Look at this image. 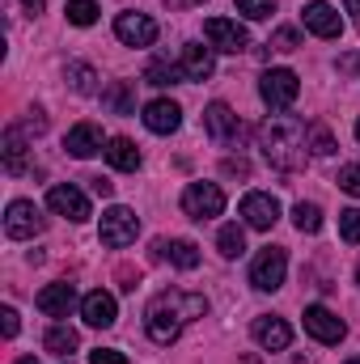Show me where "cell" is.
Instances as JSON below:
<instances>
[{"instance_id": "83f0119b", "label": "cell", "mask_w": 360, "mask_h": 364, "mask_svg": "<svg viewBox=\"0 0 360 364\" xmlns=\"http://www.w3.org/2000/svg\"><path fill=\"white\" fill-rule=\"evenodd\" d=\"M144 81L157 85V90H166V85H179V81H186V77H182L179 64H170V60H153V64L144 68Z\"/></svg>"}, {"instance_id": "8fae6325", "label": "cell", "mask_w": 360, "mask_h": 364, "mask_svg": "<svg viewBox=\"0 0 360 364\" xmlns=\"http://www.w3.org/2000/svg\"><path fill=\"white\" fill-rule=\"evenodd\" d=\"M115 34L127 47H153L157 43V21L149 13H119L115 17Z\"/></svg>"}, {"instance_id": "8992f818", "label": "cell", "mask_w": 360, "mask_h": 364, "mask_svg": "<svg viewBox=\"0 0 360 364\" xmlns=\"http://www.w3.org/2000/svg\"><path fill=\"white\" fill-rule=\"evenodd\" d=\"M297 93H301V81H297L292 68H268L259 77V97L268 102L271 110H288L297 102Z\"/></svg>"}, {"instance_id": "7402d4cb", "label": "cell", "mask_w": 360, "mask_h": 364, "mask_svg": "<svg viewBox=\"0 0 360 364\" xmlns=\"http://www.w3.org/2000/svg\"><path fill=\"white\" fill-rule=\"evenodd\" d=\"M106 161H110L119 174H132V170H140V149H136L127 136H115V140L106 144Z\"/></svg>"}, {"instance_id": "e0dca14e", "label": "cell", "mask_w": 360, "mask_h": 364, "mask_svg": "<svg viewBox=\"0 0 360 364\" xmlns=\"http://www.w3.org/2000/svg\"><path fill=\"white\" fill-rule=\"evenodd\" d=\"M179 68H182V77H186V81H203V77H212L216 55H212V47H203V43H182Z\"/></svg>"}, {"instance_id": "bcb514c9", "label": "cell", "mask_w": 360, "mask_h": 364, "mask_svg": "<svg viewBox=\"0 0 360 364\" xmlns=\"http://www.w3.org/2000/svg\"><path fill=\"white\" fill-rule=\"evenodd\" d=\"M348 364H360V356H356V360H348Z\"/></svg>"}, {"instance_id": "7c38bea8", "label": "cell", "mask_w": 360, "mask_h": 364, "mask_svg": "<svg viewBox=\"0 0 360 364\" xmlns=\"http://www.w3.org/2000/svg\"><path fill=\"white\" fill-rule=\"evenodd\" d=\"M203 132H208L216 144H233V140L242 136V119H238L225 102H212V106L203 110Z\"/></svg>"}, {"instance_id": "1f68e13d", "label": "cell", "mask_w": 360, "mask_h": 364, "mask_svg": "<svg viewBox=\"0 0 360 364\" xmlns=\"http://www.w3.org/2000/svg\"><path fill=\"white\" fill-rule=\"evenodd\" d=\"M339 237H344L348 246H360V208L339 212Z\"/></svg>"}, {"instance_id": "ab89813d", "label": "cell", "mask_w": 360, "mask_h": 364, "mask_svg": "<svg viewBox=\"0 0 360 364\" xmlns=\"http://www.w3.org/2000/svg\"><path fill=\"white\" fill-rule=\"evenodd\" d=\"M110 191H115V182H106V178H93V195H102V199H106Z\"/></svg>"}, {"instance_id": "ba28073f", "label": "cell", "mask_w": 360, "mask_h": 364, "mask_svg": "<svg viewBox=\"0 0 360 364\" xmlns=\"http://www.w3.org/2000/svg\"><path fill=\"white\" fill-rule=\"evenodd\" d=\"M284 275H288V255H284V246L259 250V259L250 263V284H255L259 292H275V288L284 284Z\"/></svg>"}, {"instance_id": "6da1fadb", "label": "cell", "mask_w": 360, "mask_h": 364, "mask_svg": "<svg viewBox=\"0 0 360 364\" xmlns=\"http://www.w3.org/2000/svg\"><path fill=\"white\" fill-rule=\"evenodd\" d=\"M203 314H208V296H203V292L170 288V292H157V296L149 301V309H144V331H149L153 343L170 348L182 331H186L195 318H203Z\"/></svg>"}, {"instance_id": "f6af8a7d", "label": "cell", "mask_w": 360, "mask_h": 364, "mask_svg": "<svg viewBox=\"0 0 360 364\" xmlns=\"http://www.w3.org/2000/svg\"><path fill=\"white\" fill-rule=\"evenodd\" d=\"M356 140H360V119H356Z\"/></svg>"}, {"instance_id": "5bb4252c", "label": "cell", "mask_w": 360, "mask_h": 364, "mask_svg": "<svg viewBox=\"0 0 360 364\" xmlns=\"http://www.w3.org/2000/svg\"><path fill=\"white\" fill-rule=\"evenodd\" d=\"M238 212H242V220H246L250 229H271V225L280 220V199H275V195H263V191H250Z\"/></svg>"}, {"instance_id": "e575fe53", "label": "cell", "mask_w": 360, "mask_h": 364, "mask_svg": "<svg viewBox=\"0 0 360 364\" xmlns=\"http://www.w3.org/2000/svg\"><path fill=\"white\" fill-rule=\"evenodd\" d=\"M17 127H21L26 136H43V132H47V114H43V110L34 106V110H30V114H26V119H21Z\"/></svg>"}, {"instance_id": "d590c367", "label": "cell", "mask_w": 360, "mask_h": 364, "mask_svg": "<svg viewBox=\"0 0 360 364\" xmlns=\"http://www.w3.org/2000/svg\"><path fill=\"white\" fill-rule=\"evenodd\" d=\"M339 191H348V195H356V199H360V161L339 170Z\"/></svg>"}, {"instance_id": "60d3db41", "label": "cell", "mask_w": 360, "mask_h": 364, "mask_svg": "<svg viewBox=\"0 0 360 364\" xmlns=\"http://www.w3.org/2000/svg\"><path fill=\"white\" fill-rule=\"evenodd\" d=\"M348 4V13H352V21H356V30H360V0H344Z\"/></svg>"}, {"instance_id": "4fadbf2b", "label": "cell", "mask_w": 360, "mask_h": 364, "mask_svg": "<svg viewBox=\"0 0 360 364\" xmlns=\"http://www.w3.org/2000/svg\"><path fill=\"white\" fill-rule=\"evenodd\" d=\"M106 136H102V127L97 123H77V127H68V136H64V149L77 157V161H90L93 153H106Z\"/></svg>"}, {"instance_id": "4316f807", "label": "cell", "mask_w": 360, "mask_h": 364, "mask_svg": "<svg viewBox=\"0 0 360 364\" xmlns=\"http://www.w3.org/2000/svg\"><path fill=\"white\" fill-rule=\"evenodd\" d=\"M216 250H221V259H242V255H246V233H242V225H225V229L216 233Z\"/></svg>"}, {"instance_id": "f1b7e54d", "label": "cell", "mask_w": 360, "mask_h": 364, "mask_svg": "<svg viewBox=\"0 0 360 364\" xmlns=\"http://www.w3.org/2000/svg\"><path fill=\"white\" fill-rule=\"evenodd\" d=\"M292 225H297L301 233H318V229H322V208H318V203H297V208H292Z\"/></svg>"}, {"instance_id": "484cf974", "label": "cell", "mask_w": 360, "mask_h": 364, "mask_svg": "<svg viewBox=\"0 0 360 364\" xmlns=\"http://www.w3.org/2000/svg\"><path fill=\"white\" fill-rule=\"evenodd\" d=\"M64 81L73 85V93H97V73L81 60H68L64 64Z\"/></svg>"}, {"instance_id": "7bdbcfd3", "label": "cell", "mask_w": 360, "mask_h": 364, "mask_svg": "<svg viewBox=\"0 0 360 364\" xmlns=\"http://www.w3.org/2000/svg\"><path fill=\"white\" fill-rule=\"evenodd\" d=\"M21 4H26V9H34V13L43 9V0H21Z\"/></svg>"}, {"instance_id": "ac0fdd59", "label": "cell", "mask_w": 360, "mask_h": 364, "mask_svg": "<svg viewBox=\"0 0 360 364\" xmlns=\"http://www.w3.org/2000/svg\"><path fill=\"white\" fill-rule=\"evenodd\" d=\"M305 30L318 34V38H339L344 34V17L327 0H314V4H305Z\"/></svg>"}, {"instance_id": "603a6c76", "label": "cell", "mask_w": 360, "mask_h": 364, "mask_svg": "<svg viewBox=\"0 0 360 364\" xmlns=\"http://www.w3.org/2000/svg\"><path fill=\"white\" fill-rule=\"evenodd\" d=\"M157 250H162V259H170V263L182 267V272H195V267H199V246H195V242H186V237L162 242Z\"/></svg>"}, {"instance_id": "f546056e", "label": "cell", "mask_w": 360, "mask_h": 364, "mask_svg": "<svg viewBox=\"0 0 360 364\" xmlns=\"http://www.w3.org/2000/svg\"><path fill=\"white\" fill-rule=\"evenodd\" d=\"M64 13H68V21H73V26H81V30H85V26L97 21V0H68V9H64Z\"/></svg>"}, {"instance_id": "3957f363", "label": "cell", "mask_w": 360, "mask_h": 364, "mask_svg": "<svg viewBox=\"0 0 360 364\" xmlns=\"http://www.w3.org/2000/svg\"><path fill=\"white\" fill-rule=\"evenodd\" d=\"M136 233H140V216H136L132 208L115 203V208H106V212H102V225H97L102 246L123 250V246H132V242H136Z\"/></svg>"}, {"instance_id": "277c9868", "label": "cell", "mask_w": 360, "mask_h": 364, "mask_svg": "<svg viewBox=\"0 0 360 364\" xmlns=\"http://www.w3.org/2000/svg\"><path fill=\"white\" fill-rule=\"evenodd\" d=\"M203 34H208V47L212 51H225V55H238L250 47V30L233 17H208L203 21Z\"/></svg>"}, {"instance_id": "b9f144b4", "label": "cell", "mask_w": 360, "mask_h": 364, "mask_svg": "<svg viewBox=\"0 0 360 364\" xmlns=\"http://www.w3.org/2000/svg\"><path fill=\"white\" fill-rule=\"evenodd\" d=\"M170 9H191V4H203V0H166Z\"/></svg>"}, {"instance_id": "52a82bcc", "label": "cell", "mask_w": 360, "mask_h": 364, "mask_svg": "<svg viewBox=\"0 0 360 364\" xmlns=\"http://www.w3.org/2000/svg\"><path fill=\"white\" fill-rule=\"evenodd\" d=\"M43 212L30 203V199H13L9 208H4V233L13 237V242H30V237H38L43 233Z\"/></svg>"}, {"instance_id": "9a60e30c", "label": "cell", "mask_w": 360, "mask_h": 364, "mask_svg": "<svg viewBox=\"0 0 360 364\" xmlns=\"http://www.w3.org/2000/svg\"><path fill=\"white\" fill-rule=\"evenodd\" d=\"M250 335H255V343H259L263 352H284V348L292 343V326H288L284 318H275V314H263V318H255Z\"/></svg>"}, {"instance_id": "9c48e42d", "label": "cell", "mask_w": 360, "mask_h": 364, "mask_svg": "<svg viewBox=\"0 0 360 364\" xmlns=\"http://www.w3.org/2000/svg\"><path fill=\"white\" fill-rule=\"evenodd\" d=\"M305 335H314L318 343L335 348V343H344V335H348V322H344L339 314H331L327 305H305Z\"/></svg>"}, {"instance_id": "30bf717a", "label": "cell", "mask_w": 360, "mask_h": 364, "mask_svg": "<svg viewBox=\"0 0 360 364\" xmlns=\"http://www.w3.org/2000/svg\"><path fill=\"white\" fill-rule=\"evenodd\" d=\"M47 208L55 212V216H64V220H73V225H81V220H90V199H85V191H77L73 182L64 186H51L47 191Z\"/></svg>"}, {"instance_id": "74e56055", "label": "cell", "mask_w": 360, "mask_h": 364, "mask_svg": "<svg viewBox=\"0 0 360 364\" xmlns=\"http://www.w3.org/2000/svg\"><path fill=\"white\" fill-rule=\"evenodd\" d=\"M90 364H132V360L115 348H97V352H90Z\"/></svg>"}, {"instance_id": "8d00e7d4", "label": "cell", "mask_w": 360, "mask_h": 364, "mask_svg": "<svg viewBox=\"0 0 360 364\" xmlns=\"http://www.w3.org/2000/svg\"><path fill=\"white\" fill-rule=\"evenodd\" d=\"M0 331H4V339H13V335L21 331V322H17V309H13V305H4V309H0Z\"/></svg>"}, {"instance_id": "d4e9b609", "label": "cell", "mask_w": 360, "mask_h": 364, "mask_svg": "<svg viewBox=\"0 0 360 364\" xmlns=\"http://www.w3.org/2000/svg\"><path fill=\"white\" fill-rule=\"evenodd\" d=\"M43 348H47L51 356H73V352L81 348V335H77L73 326H51L47 339H43Z\"/></svg>"}, {"instance_id": "ffe728a7", "label": "cell", "mask_w": 360, "mask_h": 364, "mask_svg": "<svg viewBox=\"0 0 360 364\" xmlns=\"http://www.w3.org/2000/svg\"><path fill=\"white\" fill-rule=\"evenodd\" d=\"M34 305H38L47 318H68V309L77 305V288H73V284H47V288L34 296Z\"/></svg>"}, {"instance_id": "4dcf8cb0", "label": "cell", "mask_w": 360, "mask_h": 364, "mask_svg": "<svg viewBox=\"0 0 360 364\" xmlns=\"http://www.w3.org/2000/svg\"><path fill=\"white\" fill-rule=\"evenodd\" d=\"M309 153H314V157H331V153H335V136H331L322 123L309 127Z\"/></svg>"}, {"instance_id": "7dc6e473", "label": "cell", "mask_w": 360, "mask_h": 364, "mask_svg": "<svg viewBox=\"0 0 360 364\" xmlns=\"http://www.w3.org/2000/svg\"><path fill=\"white\" fill-rule=\"evenodd\" d=\"M356 284H360V267H356Z\"/></svg>"}, {"instance_id": "2e32d148", "label": "cell", "mask_w": 360, "mask_h": 364, "mask_svg": "<svg viewBox=\"0 0 360 364\" xmlns=\"http://www.w3.org/2000/svg\"><path fill=\"white\" fill-rule=\"evenodd\" d=\"M144 127H149L153 136H170V132H179L182 127V106L179 102H170V97H153V102L144 106Z\"/></svg>"}, {"instance_id": "cb8c5ba5", "label": "cell", "mask_w": 360, "mask_h": 364, "mask_svg": "<svg viewBox=\"0 0 360 364\" xmlns=\"http://www.w3.org/2000/svg\"><path fill=\"white\" fill-rule=\"evenodd\" d=\"M102 106L115 110V114H132V110H136V90H132L127 81H110V85L102 90Z\"/></svg>"}, {"instance_id": "7a4b0ae2", "label": "cell", "mask_w": 360, "mask_h": 364, "mask_svg": "<svg viewBox=\"0 0 360 364\" xmlns=\"http://www.w3.org/2000/svg\"><path fill=\"white\" fill-rule=\"evenodd\" d=\"M255 136H259V153H263V161H268L271 170L292 174L309 157V132L292 114H271V119H263Z\"/></svg>"}, {"instance_id": "44dd1931", "label": "cell", "mask_w": 360, "mask_h": 364, "mask_svg": "<svg viewBox=\"0 0 360 364\" xmlns=\"http://www.w3.org/2000/svg\"><path fill=\"white\" fill-rule=\"evenodd\" d=\"M0 157H4V170H9V174H26V132H21V127H9V132H4Z\"/></svg>"}, {"instance_id": "836d02e7", "label": "cell", "mask_w": 360, "mask_h": 364, "mask_svg": "<svg viewBox=\"0 0 360 364\" xmlns=\"http://www.w3.org/2000/svg\"><path fill=\"white\" fill-rule=\"evenodd\" d=\"M268 47H271V51H297V47H301V34H297L292 26H284V30H275V34H271Z\"/></svg>"}, {"instance_id": "ee69618b", "label": "cell", "mask_w": 360, "mask_h": 364, "mask_svg": "<svg viewBox=\"0 0 360 364\" xmlns=\"http://www.w3.org/2000/svg\"><path fill=\"white\" fill-rule=\"evenodd\" d=\"M13 364H38V360H34V356H17Z\"/></svg>"}, {"instance_id": "5b68a950", "label": "cell", "mask_w": 360, "mask_h": 364, "mask_svg": "<svg viewBox=\"0 0 360 364\" xmlns=\"http://www.w3.org/2000/svg\"><path fill=\"white\" fill-rule=\"evenodd\" d=\"M182 212H186L191 220H212V216L225 212V191H221L216 182H191V186L182 191Z\"/></svg>"}, {"instance_id": "f35d334b", "label": "cell", "mask_w": 360, "mask_h": 364, "mask_svg": "<svg viewBox=\"0 0 360 364\" xmlns=\"http://www.w3.org/2000/svg\"><path fill=\"white\" fill-rule=\"evenodd\" d=\"M225 174H242V178H246V174H250V170H246V161H242V157H238V161H225Z\"/></svg>"}, {"instance_id": "d6986e66", "label": "cell", "mask_w": 360, "mask_h": 364, "mask_svg": "<svg viewBox=\"0 0 360 364\" xmlns=\"http://www.w3.org/2000/svg\"><path fill=\"white\" fill-rule=\"evenodd\" d=\"M81 318L97 326V331H106V326H115V318H119V305H115V296L110 292H90V296H81Z\"/></svg>"}, {"instance_id": "d6a6232c", "label": "cell", "mask_w": 360, "mask_h": 364, "mask_svg": "<svg viewBox=\"0 0 360 364\" xmlns=\"http://www.w3.org/2000/svg\"><path fill=\"white\" fill-rule=\"evenodd\" d=\"M233 4H238V13L250 17V21H268L271 13H275V0H233Z\"/></svg>"}]
</instances>
